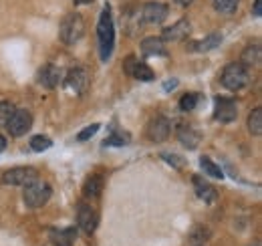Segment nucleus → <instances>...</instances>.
<instances>
[{
  "label": "nucleus",
  "mask_w": 262,
  "mask_h": 246,
  "mask_svg": "<svg viewBox=\"0 0 262 246\" xmlns=\"http://www.w3.org/2000/svg\"><path fill=\"white\" fill-rule=\"evenodd\" d=\"M51 194H53V190H51V186L47 184V182L34 180V182L25 186L23 200H25V204H27L29 208L36 210V208H42V206L51 200Z\"/></svg>",
  "instance_id": "4"
},
{
  "label": "nucleus",
  "mask_w": 262,
  "mask_h": 246,
  "mask_svg": "<svg viewBox=\"0 0 262 246\" xmlns=\"http://www.w3.org/2000/svg\"><path fill=\"white\" fill-rule=\"evenodd\" d=\"M14 111H16L14 103H10V101H0V127H6V125H8L10 117L14 115Z\"/></svg>",
  "instance_id": "28"
},
{
  "label": "nucleus",
  "mask_w": 262,
  "mask_h": 246,
  "mask_svg": "<svg viewBox=\"0 0 262 246\" xmlns=\"http://www.w3.org/2000/svg\"><path fill=\"white\" fill-rule=\"evenodd\" d=\"M176 87H178V79H169V81H165V83H164V91L165 93L173 91Z\"/></svg>",
  "instance_id": "31"
},
{
  "label": "nucleus",
  "mask_w": 262,
  "mask_h": 246,
  "mask_svg": "<svg viewBox=\"0 0 262 246\" xmlns=\"http://www.w3.org/2000/svg\"><path fill=\"white\" fill-rule=\"evenodd\" d=\"M101 190H103V176L93 174V176H89V178L85 180V186H83V196L93 200V198H99Z\"/></svg>",
  "instance_id": "18"
},
{
  "label": "nucleus",
  "mask_w": 262,
  "mask_h": 246,
  "mask_svg": "<svg viewBox=\"0 0 262 246\" xmlns=\"http://www.w3.org/2000/svg\"><path fill=\"white\" fill-rule=\"evenodd\" d=\"M167 14H169V8L164 2H147L141 10V20L145 25H160L167 18Z\"/></svg>",
  "instance_id": "11"
},
{
  "label": "nucleus",
  "mask_w": 262,
  "mask_h": 246,
  "mask_svg": "<svg viewBox=\"0 0 262 246\" xmlns=\"http://www.w3.org/2000/svg\"><path fill=\"white\" fill-rule=\"evenodd\" d=\"M75 236H77L75 228H63V230L53 228V230H49V238L55 246H73Z\"/></svg>",
  "instance_id": "17"
},
{
  "label": "nucleus",
  "mask_w": 262,
  "mask_h": 246,
  "mask_svg": "<svg viewBox=\"0 0 262 246\" xmlns=\"http://www.w3.org/2000/svg\"><path fill=\"white\" fill-rule=\"evenodd\" d=\"M34 180H38V172L34 168H25V166L6 170L2 174V184L6 186H27Z\"/></svg>",
  "instance_id": "6"
},
{
  "label": "nucleus",
  "mask_w": 262,
  "mask_h": 246,
  "mask_svg": "<svg viewBox=\"0 0 262 246\" xmlns=\"http://www.w3.org/2000/svg\"><path fill=\"white\" fill-rule=\"evenodd\" d=\"M65 85L75 95H85L89 89V75L83 67H73L65 75Z\"/></svg>",
  "instance_id": "8"
},
{
  "label": "nucleus",
  "mask_w": 262,
  "mask_h": 246,
  "mask_svg": "<svg viewBox=\"0 0 262 246\" xmlns=\"http://www.w3.org/2000/svg\"><path fill=\"white\" fill-rule=\"evenodd\" d=\"M248 129H250V133H252L254 137H260L262 135V109L260 107H256V109L250 111V115H248Z\"/></svg>",
  "instance_id": "22"
},
{
  "label": "nucleus",
  "mask_w": 262,
  "mask_h": 246,
  "mask_svg": "<svg viewBox=\"0 0 262 246\" xmlns=\"http://www.w3.org/2000/svg\"><path fill=\"white\" fill-rule=\"evenodd\" d=\"M260 45H248L244 51H242V59H240V65H244L246 69L250 67H256L260 63Z\"/></svg>",
  "instance_id": "19"
},
{
  "label": "nucleus",
  "mask_w": 262,
  "mask_h": 246,
  "mask_svg": "<svg viewBox=\"0 0 262 246\" xmlns=\"http://www.w3.org/2000/svg\"><path fill=\"white\" fill-rule=\"evenodd\" d=\"M97 224H99L97 210H95L91 204L81 202V204H79V208H77V226H79L83 232L91 234V232H95Z\"/></svg>",
  "instance_id": "9"
},
{
  "label": "nucleus",
  "mask_w": 262,
  "mask_h": 246,
  "mask_svg": "<svg viewBox=\"0 0 262 246\" xmlns=\"http://www.w3.org/2000/svg\"><path fill=\"white\" fill-rule=\"evenodd\" d=\"M141 53L145 57H167L165 43L160 36H147L141 40Z\"/></svg>",
  "instance_id": "15"
},
{
  "label": "nucleus",
  "mask_w": 262,
  "mask_h": 246,
  "mask_svg": "<svg viewBox=\"0 0 262 246\" xmlns=\"http://www.w3.org/2000/svg\"><path fill=\"white\" fill-rule=\"evenodd\" d=\"M196 246H202V244H196Z\"/></svg>",
  "instance_id": "37"
},
{
  "label": "nucleus",
  "mask_w": 262,
  "mask_h": 246,
  "mask_svg": "<svg viewBox=\"0 0 262 246\" xmlns=\"http://www.w3.org/2000/svg\"><path fill=\"white\" fill-rule=\"evenodd\" d=\"M29 146H31V150H33V152L40 154V152H47V150L53 146V139H51L49 135H33Z\"/></svg>",
  "instance_id": "25"
},
{
  "label": "nucleus",
  "mask_w": 262,
  "mask_h": 246,
  "mask_svg": "<svg viewBox=\"0 0 262 246\" xmlns=\"http://www.w3.org/2000/svg\"><path fill=\"white\" fill-rule=\"evenodd\" d=\"M252 14L258 18L262 14V0H254V6H252Z\"/></svg>",
  "instance_id": "32"
},
{
  "label": "nucleus",
  "mask_w": 262,
  "mask_h": 246,
  "mask_svg": "<svg viewBox=\"0 0 262 246\" xmlns=\"http://www.w3.org/2000/svg\"><path fill=\"white\" fill-rule=\"evenodd\" d=\"M212 4L220 14H232V12H236L240 0H212Z\"/></svg>",
  "instance_id": "27"
},
{
  "label": "nucleus",
  "mask_w": 262,
  "mask_h": 246,
  "mask_svg": "<svg viewBox=\"0 0 262 246\" xmlns=\"http://www.w3.org/2000/svg\"><path fill=\"white\" fill-rule=\"evenodd\" d=\"M61 81H63V69H61V67H57V65H53V63L40 67V71H38V83H40L42 87L55 89V87L61 85Z\"/></svg>",
  "instance_id": "12"
},
{
  "label": "nucleus",
  "mask_w": 262,
  "mask_h": 246,
  "mask_svg": "<svg viewBox=\"0 0 262 246\" xmlns=\"http://www.w3.org/2000/svg\"><path fill=\"white\" fill-rule=\"evenodd\" d=\"M85 34V18L79 14V12H71L67 14L61 23V31H59V38L61 43L71 47V45H77Z\"/></svg>",
  "instance_id": "2"
},
{
  "label": "nucleus",
  "mask_w": 262,
  "mask_h": 246,
  "mask_svg": "<svg viewBox=\"0 0 262 246\" xmlns=\"http://www.w3.org/2000/svg\"><path fill=\"white\" fill-rule=\"evenodd\" d=\"M99 123H93V125H89V127H85V129H81L79 131V135H77V141H87V139H91L95 133L99 131Z\"/></svg>",
  "instance_id": "30"
},
{
  "label": "nucleus",
  "mask_w": 262,
  "mask_h": 246,
  "mask_svg": "<svg viewBox=\"0 0 262 246\" xmlns=\"http://www.w3.org/2000/svg\"><path fill=\"white\" fill-rule=\"evenodd\" d=\"M238 117V105L234 99L218 95L214 99V119L218 123H232Z\"/></svg>",
  "instance_id": "5"
},
{
  "label": "nucleus",
  "mask_w": 262,
  "mask_h": 246,
  "mask_svg": "<svg viewBox=\"0 0 262 246\" xmlns=\"http://www.w3.org/2000/svg\"><path fill=\"white\" fill-rule=\"evenodd\" d=\"M222 85L228 89V91H240L248 85L250 81V75H248V69L240 63H228L222 71V77H220Z\"/></svg>",
  "instance_id": "3"
},
{
  "label": "nucleus",
  "mask_w": 262,
  "mask_h": 246,
  "mask_svg": "<svg viewBox=\"0 0 262 246\" xmlns=\"http://www.w3.org/2000/svg\"><path fill=\"white\" fill-rule=\"evenodd\" d=\"M129 141H131V137L127 131H117V133H111L101 146H103V148H113V146L121 148V146H127Z\"/></svg>",
  "instance_id": "24"
},
{
  "label": "nucleus",
  "mask_w": 262,
  "mask_h": 246,
  "mask_svg": "<svg viewBox=\"0 0 262 246\" xmlns=\"http://www.w3.org/2000/svg\"><path fill=\"white\" fill-rule=\"evenodd\" d=\"M31 127H33V113L27 111V109H16L14 115L10 117L8 125H6V129H8L10 135H14V137L25 135Z\"/></svg>",
  "instance_id": "10"
},
{
  "label": "nucleus",
  "mask_w": 262,
  "mask_h": 246,
  "mask_svg": "<svg viewBox=\"0 0 262 246\" xmlns=\"http://www.w3.org/2000/svg\"><path fill=\"white\" fill-rule=\"evenodd\" d=\"M131 77H135L137 81H154L156 75H154V71H151L149 65L137 61L135 63V67H133V71H131Z\"/></svg>",
  "instance_id": "23"
},
{
  "label": "nucleus",
  "mask_w": 262,
  "mask_h": 246,
  "mask_svg": "<svg viewBox=\"0 0 262 246\" xmlns=\"http://www.w3.org/2000/svg\"><path fill=\"white\" fill-rule=\"evenodd\" d=\"M250 246H260V240H256V242H254V244H250Z\"/></svg>",
  "instance_id": "36"
},
{
  "label": "nucleus",
  "mask_w": 262,
  "mask_h": 246,
  "mask_svg": "<svg viewBox=\"0 0 262 246\" xmlns=\"http://www.w3.org/2000/svg\"><path fill=\"white\" fill-rule=\"evenodd\" d=\"M169 133H171V123H169V119H167L165 115H156V117H151L149 123H147V127H145V135H147L151 141H156V144L165 141V139L169 137Z\"/></svg>",
  "instance_id": "7"
},
{
  "label": "nucleus",
  "mask_w": 262,
  "mask_h": 246,
  "mask_svg": "<svg viewBox=\"0 0 262 246\" xmlns=\"http://www.w3.org/2000/svg\"><path fill=\"white\" fill-rule=\"evenodd\" d=\"M200 101H202V95H200V93H186V95L180 99V109H182V111H194Z\"/></svg>",
  "instance_id": "26"
},
{
  "label": "nucleus",
  "mask_w": 262,
  "mask_h": 246,
  "mask_svg": "<svg viewBox=\"0 0 262 246\" xmlns=\"http://www.w3.org/2000/svg\"><path fill=\"white\" fill-rule=\"evenodd\" d=\"M178 139H180V144H182L184 148L196 150L198 144H200V133H198V129H194L192 125L182 123V125L178 127Z\"/></svg>",
  "instance_id": "16"
},
{
  "label": "nucleus",
  "mask_w": 262,
  "mask_h": 246,
  "mask_svg": "<svg viewBox=\"0 0 262 246\" xmlns=\"http://www.w3.org/2000/svg\"><path fill=\"white\" fill-rule=\"evenodd\" d=\"M97 43H99V59L107 63L113 55V47H115V25H113V16H111V8L109 4H105L101 16L97 23Z\"/></svg>",
  "instance_id": "1"
},
{
  "label": "nucleus",
  "mask_w": 262,
  "mask_h": 246,
  "mask_svg": "<svg viewBox=\"0 0 262 246\" xmlns=\"http://www.w3.org/2000/svg\"><path fill=\"white\" fill-rule=\"evenodd\" d=\"M162 159L164 161H167L171 168H176V170H182L184 166H186V159L182 157V155H176V154H167V152H164L162 154Z\"/></svg>",
  "instance_id": "29"
},
{
  "label": "nucleus",
  "mask_w": 262,
  "mask_h": 246,
  "mask_svg": "<svg viewBox=\"0 0 262 246\" xmlns=\"http://www.w3.org/2000/svg\"><path fill=\"white\" fill-rule=\"evenodd\" d=\"M173 2H178V4H180V6H188V4H190V2H192V0H173Z\"/></svg>",
  "instance_id": "35"
},
{
  "label": "nucleus",
  "mask_w": 262,
  "mask_h": 246,
  "mask_svg": "<svg viewBox=\"0 0 262 246\" xmlns=\"http://www.w3.org/2000/svg\"><path fill=\"white\" fill-rule=\"evenodd\" d=\"M75 2V6H85V4H91L93 0H73Z\"/></svg>",
  "instance_id": "34"
},
{
  "label": "nucleus",
  "mask_w": 262,
  "mask_h": 246,
  "mask_svg": "<svg viewBox=\"0 0 262 246\" xmlns=\"http://www.w3.org/2000/svg\"><path fill=\"white\" fill-rule=\"evenodd\" d=\"M192 182H194V190H196V196L200 200H204L206 204H214V202L218 200V192L208 184L202 176H198V174L192 176Z\"/></svg>",
  "instance_id": "14"
},
{
  "label": "nucleus",
  "mask_w": 262,
  "mask_h": 246,
  "mask_svg": "<svg viewBox=\"0 0 262 246\" xmlns=\"http://www.w3.org/2000/svg\"><path fill=\"white\" fill-rule=\"evenodd\" d=\"M200 166H202V170H204L208 176H212V178H216V180H222V178H224L222 168H220L218 163H214L208 155H202V157H200Z\"/></svg>",
  "instance_id": "21"
},
{
  "label": "nucleus",
  "mask_w": 262,
  "mask_h": 246,
  "mask_svg": "<svg viewBox=\"0 0 262 246\" xmlns=\"http://www.w3.org/2000/svg\"><path fill=\"white\" fill-rule=\"evenodd\" d=\"M220 45H222V34L220 32H212L204 40H200L198 45H192L190 49H194V51H212V49H216Z\"/></svg>",
  "instance_id": "20"
},
{
  "label": "nucleus",
  "mask_w": 262,
  "mask_h": 246,
  "mask_svg": "<svg viewBox=\"0 0 262 246\" xmlns=\"http://www.w3.org/2000/svg\"><path fill=\"white\" fill-rule=\"evenodd\" d=\"M190 32H192V25H190V20L188 18H180L176 25H171L169 29H164L162 32V40H184V38H188L190 36Z\"/></svg>",
  "instance_id": "13"
},
{
  "label": "nucleus",
  "mask_w": 262,
  "mask_h": 246,
  "mask_svg": "<svg viewBox=\"0 0 262 246\" xmlns=\"http://www.w3.org/2000/svg\"><path fill=\"white\" fill-rule=\"evenodd\" d=\"M6 150V137L4 135H0V154Z\"/></svg>",
  "instance_id": "33"
}]
</instances>
